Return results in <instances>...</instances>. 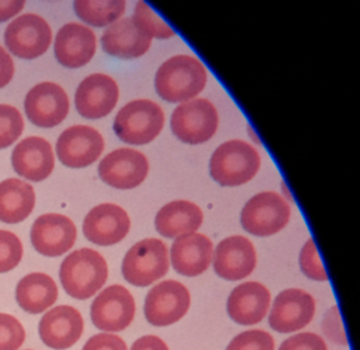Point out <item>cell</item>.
<instances>
[{
  "instance_id": "cell-1",
  "label": "cell",
  "mask_w": 360,
  "mask_h": 350,
  "mask_svg": "<svg viewBox=\"0 0 360 350\" xmlns=\"http://www.w3.org/2000/svg\"><path fill=\"white\" fill-rule=\"evenodd\" d=\"M207 69L191 55H174L165 60L155 74V90L169 103H186L205 87Z\"/></svg>"
},
{
  "instance_id": "cell-2",
  "label": "cell",
  "mask_w": 360,
  "mask_h": 350,
  "mask_svg": "<svg viewBox=\"0 0 360 350\" xmlns=\"http://www.w3.org/2000/svg\"><path fill=\"white\" fill-rule=\"evenodd\" d=\"M108 276L105 259L96 250L82 247L68 254L59 268V280L68 295L87 299L101 290Z\"/></svg>"
},
{
  "instance_id": "cell-3",
  "label": "cell",
  "mask_w": 360,
  "mask_h": 350,
  "mask_svg": "<svg viewBox=\"0 0 360 350\" xmlns=\"http://www.w3.org/2000/svg\"><path fill=\"white\" fill-rule=\"evenodd\" d=\"M260 169V155L245 141L221 143L210 159V174L221 186L236 187L250 181Z\"/></svg>"
},
{
  "instance_id": "cell-4",
  "label": "cell",
  "mask_w": 360,
  "mask_h": 350,
  "mask_svg": "<svg viewBox=\"0 0 360 350\" xmlns=\"http://www.w3.org/2000/svg\"><path fill=\"white\" fill-rule=\"evenodd\" d=\"M165 124V114L159 104L148 98H138L125 104L115 115L114 132L129 145L152 142Z\"/></svg>"
},
{
  "instance_id": "cell-5",
  "label": "cell",
  "mask_w": 360,
  "mask_h": 350,
  "mask_svg": "<svg viewBox=\"0 0 360 350\" xmlns=\"http://www.w3.org/2000/svg\"><path fill=\"white\" fill-rule=\"evenodd\" d=\"M169 270V252L156 238L136 242L125 253L121 264L122 277L136 287H146L166 276Z\"/></svg>"
},
{
  "instance_id": "cell-6",
  "label": "cell",
  "mask_w": 360,
  "mask_h": 350,
  "mask_svg": "<svg viewBox=\"0 0 360 350\" xmlns=\"http://www.w3.org/2000/svg\"><path fill=\"white\" fill-rule=\"evenodd\" d=\"M291 208L284 197L274 191L253 195L240 211L242 228L255 236H271L280 232L290 219Z\"/></svg>"
},
{
  "instance_id": "cell-7",
  "label": "cell",
  "mask_w": 360,
  "mask_h": 350,
  "mask_svg": "<svg viewBox=\"0 0 360 350\" xmlns=\"http://www.w3.org/2000/svg\"><path fill=\"white\" fill-rule=\"evenodd\" d=\"M172 132L190 145L210 141L218 128V112L207 98H193L177 105L170 118Z\"/></svg>"
},
{
  "instance_id": "cell-8",
  "label": "cell",
  "mask_w": 360,
  "mask_h": 350,
  "mask_svg": "<svg viewBox=\"0 0 360 350\" xmlns=\"http://www.w3.org/2000/svg\"><path fill=\"white\" fill-rule=\"evenodd\" d=\"M190 302V292L184 284L176 280H165L146 294L143 313L153 326H170L187 313Z\"/></svg>"
},
{
  "instance_id": "cell-9",
  "label": "cell",
  "mask_w": 360,
  "mask_h": 350,
  "mask_svg": "<svg viewBox=\"0 0 360 350\" xmlns=\"http://www.w3.org/2000/svg\"><path fill=\"white\" fill-rule=\"evenodd\" d=\"M135 301L132 294L122 285H110L94 298L90 306L93 325L107 333L127 329L135 316Z\"/></svg>"
},
{
  "instance_id": "cell-10",
  "label": "cell",
  "mask_w": 360,
  "mask_h": 350,
  "mask_svg": "<svg viewBox=\"0 0 360 350\" xmlns=\"http://www.w3.org/2000/svg\"><path fill=\"white\" fill-rule=\"evenodd\" d=\"M4 42L13 55L22 59H35L48 51L52 42V30L42 17L24 14L7 25Z\"/></svg>"
},
{
  "instance_id": "cell-11",
  "label": "cell",
  "mask_w": 360,
  "mask_h": 350,
  "mask_svg": "<svg viewBox=\"0 0 360 350\" xmlns=\"http://www.w3.org/2000/svg\"><path fill=\"white\" fill-rule=\"evenodd\" d=\"M149 163L146 156L135 149L121 148L105 155L98 164L100 179L112 188L131 190L146 179Z\"/></svg>"
},
{
  "instance_id": "cell-12",
  "label": "cell",
  "mask_w": 360,
  "mask_h": 350,
  "mask_svg": "<svg viewBox=\"0 0 360 350\" xmlns=\"http://www.w3.org/2000/svg\"><path fill=\"white\" fill-rule=\"evenodd\" d=\"M104 150L101 134L89 125L66 128L56 141V156L66 167L82 169L93 164Z\"/></svg>"
},
{
  "instance_id": "cell-13",
  "label": "cell",
  "mask_w": 360,
  "mask_h": 350,
  "mask_svg": "<svg viewBox=\"0 0 360 350\" xmlns=\"http://www.w3.org/2000/svg\"><path fill=\"white\" fill-rule=\"evenodd\" d=\"M315 299L300 288H287L274 298L269 325L278 333H291L305 328L315 315Z\"/></svg>"
},
{
  "instance_id": "cell-14",
  "label": "cell",
  "mask_w": 360,
  "mask_h": 350,
  "mask_svg": "<svg viewBox=\"0 0 360 350\" xmlns=\"http://www.w3.org/2000/svg\"><path fill=\"white\" fill-rule=\"evenodd\" d=\"M24 110L34 125L52 128L66 118L69 112V97L59 84L42 82L27 93Z\"/></svg>"
},
{
  "instance_id": "cell-15",
  "label": "cell",
  "mask_w": 360,
  "mask_h": 350,
  "mask_svg": "<svg viewBox=\"0 0 360 350\" xmlns=\"http://www.w3.org/2000/svg\"><path fill=\"white\" fill-rule=\"evenodd\" d=\"M76 225L62 214L49 212L38 216L31 228L34 249L46 257H58L70 250L76 242Z\"/></svg>"
},
{
  "instance_id": "cell-16",
  "label": "cell",
  "mask_w": 360,
  "mask_h": 350,
  "mask_svg": "<svg viewBox=\"0 0 360 350\" xmlns=\"http://www.w3.org/2000/svg\"><path fill=\"white\" fill-rule=\"evenodd\" d=\"M118 96V84L111 76L93 73L79 83L75 93V107L82 117L98 119L114 110Z\"/></svg>"
},
{
  "instance_id": "cell-17",
  "label": "cell",
  "mask_w": 360,
  "mask_h": 350,
  "mask_svg": "<svg viewBox=\"0 0 360 350\" xmlns=\"http://www.w3.org/2000/svg\"><path fill=\"white\" fill-rule=\"evenodd\" d=\"M131 221L124 208L104 202L91 208L83 221V233L87 240L98 246H112L129 232Z\"/></svg>"
},
{
  "instance_id": "cell-18",
  "label": "cell",
  "mask_w": 360,
  "mask_h": 350,
  "mask_svg": "<svg viewBox=\"0 0 360 350\" xmlns=\"http://www.w3.org/2000/svg\"><path fill=\"white\" fill-rule=\"evenodd\" d=\"M214 271L228 281L246 278L256 267V249L253 243L242 236L232 235L222 239L212 253Z\"/></svg>"
},
{
  "instance_id": "cell-19",
  "label": "cell",
  "mask_w": 360,
  "mask_h": 350,
  "mask_svg": "<svg viewBox=\"0 0 360 350\" xmlns=\"http://www.w3.org/2000/svg\"><path fill=\"white\" fill-rule=\"evenodd\" d=\"M83 328V316L76 308L59 305L45 312L39 320L38 333L49 349L66 350L80 339Z\"/></svg>"
},
{
  "instance_id": "cell-20",
  "label": "cell",
  "mask_w": 360,
  "mask_h": 350,
  "mask_svg": "<svg viewBox=\"0 0 360 350\" xmlns=\"http://www.w3.org/2000/svg\"><path fill=\"white\" fill-rule=\"evenodd\" d=\"M94 32L79 22L65 24L56 34L53 52L56 60L70 69L87 65L96 53Z\"/></svg>"
},
{
  "instance_id": "cell-21",
  "label": "cell",
  "mask_w": 360,
  "mask_h": 350,
  "mask_svg": "<svg viewBox=\"0 0 360 350\" xmlns=\"http://www.w3.org/2000/svg\"><path fill=\"white\" fill-rule=\"evenodd\" d=\"M270 291L259 281H246L236 285L226 301V312L238 325H256L267 315Z\"/></svg>"
},
{
  "instance_id": "cell-22",
  "label": "cell",
  "mask_w": 360,
  "mask_h": 350,
  "mask_svg": "<svg viewBox=\"0 0 360 350\" xmlns=\"http://www.w3.org/2000/svg\"><path fill=\"white\" fill-rule=\"evenodd\" d=\"M11 164L18 176L31 181H42L55 166L52 146L41 136H28L13 149Z\"/></svg>"
},
{
  "instance_id": "cell-23",
  "label": "cell",
  "mask_w": 360,
  "mask_h": 350,
  "mask_svg": "<svg viewBox=\"0 0 360 350\" xmlns=\"http://www.w3.org/2000/svg\"><path fill=\"white\" fill-rule=\"evenodd\" d=\"M212 242L204 233H187L174 239L170 261L176 273L186 277L202 274L212 261Z\"/></svg>"
},
{
  "instance_id": "cell-24",
  "label": "cell",
  "mask_w": 360,
  "mask_h": 350,
  "mask_svg": "<svg viewBox=\"0 0 360 350\" xmlns=\"http://www.w3.org/2000/svg\"><path fill=\"white\" fill-rule=\"evenodd\" d=\"M152 39L138 30L131 17H124L105 28L101 48L105 53L120 59H135L145 55Z\"/></svg>"
},
{
  "instance_id": "cell-25",
  "label": "cell",
  "mask_w": 360,
  "mask_h": 350,
  "mask_svg": "<svg viewBox=\"0 0 360 350\" xmlns=\"http://www.w3.org/2000/svg\"><path fill=\"white\" fill-rule=\"evenodd\" d=\"M204 221L202 209L187 200H174L163 205L155 216V229L163 238L194 233Z\"/></svg>"
},
{
  "instance_id": "cell-26",
  "label": "cell",
  "mask_w": 360,
  "mask_h": 350,
  "mask_svg": "<svg viewBox=\"0 0 360 350\" xmlns=\"http://www.w3.org/2000/svg\"><path fill=\"white\" fill-rule=\"evenodd\" d=\"M15 299L22 311L32 315L41 313L56 302V283L45 273H30L18 281Z\"/></svg>"
},
{
  "instance_id": "cell-27",
  "label": "cell",
  "mask_w": 360,
  "mask_h": 350,
  "mask_svg": "<svg viewBox=\"0 0 360 350\" xmlns=\"http://www.w3.org/2000/svg\"><path fill=\"white\" fill-rule=\"evenodd\" d=\"M34 188L20 179H6L0 183V221L22 222L34 209Z\"/></svg>"
},
{
  "instance_id": "cell-28",
  "label": "cell",
  "mask_w": 360,
  "mask_h": 350,
  "mask_svg": "<svg viewBox=\"0 0 360 350\" xmlns=\"http://www.w3.org/2000/svg\"><path fill=\"white\" fill-rule=\"evenodd\" d=\"M125 1L108 0V1H87L77 0L73 3L76 15L93 25V27H108L125 13Z\"/></svg>"
},
{
  "instance_id": "cell-29",
  "label": "cell",
  "mask_w": 360,
  "mask_h": 350,
  "mask_svg": "<svg viewBox=\"0 0 360 350\" xmlns=\"http://www.w3.org/2000/svg\"><path fill=\"white\" fill-rule=\"evenodd\" d=\"M131 18L134 24L138 27V30L150 39H167L176 34V31L169 24H166L145 1L136 3L134 8V15Z\"/></svg>"
},
{
  "instance_id": "cell-30",
  "label": "cell",
  "mask_w": 360,
  "mask_h": 350,
  "mask_svg": "<svg viewBox=\"0 0 360 350\" xmlns=\"http://www.w3.org/2000/svg\"><path fill=\"white\" fill-rule=\"evenodd\" d=\"M24 121L20 111L8 104H0V149L10 146L22 134Z\"/></svg>"
},
{
  "instance_id": "cell-31",
  "label": "cell",
  "mask_w": 360,
  "mask_h": 350,
  "mask_svg": "<svg viewBox=\"0 0 360 350\" xmlns=\"http://www.w3.org/2000/svg\"><path fill=\"white\" fill-rule=\"evenodd\" d=\"M22 257V243L20 238L0 229V273H6L18 266Z\"/></svg>"
},
{
  "instance_id": "cell-32",
  "label": "cell",
  "mask_w": 360,
  "mask_h": 350,
  "mask_svg": "<svg viewBox=\"0 0 360 350\" xmlns=\"http://www.w3.org/2000/svg\"><path fill=\"white\" fill-rule=\"evenodd\" d=\"M225 350H274V339L264 330L252 329L236 335Z\"/></svg>"
},
{
  "instance_id": "cell-33",
  "label": "cell",
  "mask_w": 360,
  "mask_h": 350,
  "mask_svg": "<svg viewBox=\"0 0 360 350\" xmlns=\"http://www.w3.org/2000/svg\"><path fill=\"white\" fill-rule=\"evenodd\" d=\"M300 268L311 280L328 281V273L321 261L314 239H308L300 252Z\"/></svg>"
},
{
  "instance_id": "cell-34",
  "label": "cell",
  "mask_w": 360,
  "mask_h": 350,
  "mask_svg": "<svg viewBox=\"0 0 360 350\" xmlns=\"http://www.w3.org/2000/svg\"><path fill=\"white\" fill-rule=\"evenodd\" d=\"M25 340L21 322L8 313L0 312V350H17Z\"/></svg>"
},
{
  "instance_id": "cell-35",
  "label": "cell",
  "mask_w": 360,
  "mask_h": 350,
  "mask_svg": "<svg viewBox=\"0 0 360 350\" xmlns=\"http://www.w3.org/2000/svg\"><path fill=\"white\" fill-rule=\"evenodd\" d=\"M322 330H323V335L333 343L342 344V346L347 344V337H346V333L343 329L342 316H340V311H339L338 305H333L325 313V316L322 319Z\"/></svg>"
},
{
  "instance_id": "cell-36",
  "label": "cell",
  "mask_w": 360,
  "mask_h": 350,
  "mask_svg": "<svg viewBox=\"0 0 360 350\" xmlns=\"http://www.w3.org/2000/svg\"><path fill=\"white\" fill-rule=\"evenodd\" d=\"M278 350H328V347L321 336L311 332H302L285 339Z\"/></svg>"
},
{
  "instance_id": "cell-37",
  "label": "cell",
  "mask_w": 360,
  "mask_h": 350,
  "mask_svg": "<svg viewBox=\"0 0 360 350\" xmlns=\"http://www.w3.org/2000/svg\"><path fill=\"white\" fill-rule=\"evenodd\" d=\"M82 350H128L125 342L114 333H97L91 336Z\"/></svg>"
},
{
  "instance_id": "cell-38",
  "label": "cell",
  "mask_w": 360,
  "mask_h": 350,
  "mask_svg": "<svg viewBox=\"0 0 360 350\" xmlns=\"http://www.w3.org/2000/svg\"><path fill=\"white\" fill-rule=\"evenodd\" d=\"M129 350H169L167 344L155 335H146L136 339Z\"/></svg>"
},
{
  "instance_id": "cell-39",
  "label": "cell",
  "mask_w": 360,
  "mask_h": 350,
  "mask_svg": "<svg viewBox=\"0 0 360 350\" xmlns=\"http://www.w3.org/2000/svg\"><path fill=\"white\" fill-rule=\"evenodd\" d=\"M14 74V63L11 56L0 46V89L8 84Z\"/></svg>"
},
{
  "instance_id": "cell-40",
  "label": "cell",
  "mask_w": 360,
  "mask_h": 350,
  "mask_svg": "<svg viewBox=\"0 0 360 350\" xmlns=\"http://www.w3.org/2000/svg\"><path fill=\"white\" fill-rule=\"evenodd\" d=\"M24 7V1H0V21L10 20Z\"/></svg>"
},
{
  "instance_id": "cell-41",
  "label": "cell",
  "mask_w": 360,
  "mask_h": 350,
  "mask_svg": "<svg viewBox=\"0 0 360 350\" xmlns=\"http://www.w3.org/2000/svg\"><path fill=\"white\" fill-rule=\"evenodd\" d=\"M28 350H30V349H28Z\"/></svg>"
}]
</instances>
